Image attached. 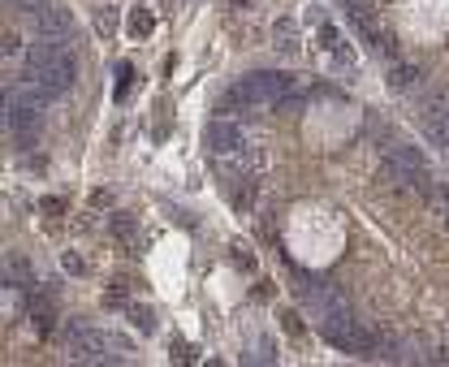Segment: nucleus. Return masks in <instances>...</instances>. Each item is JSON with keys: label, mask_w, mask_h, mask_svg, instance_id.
I'll return each mask as SVG.
<instances>
[{"label": "nucleus", "mask_w": 449, "mask_h": 367, "mask_svg": "<svg viewBox=\"0 0 449 367\" xmlns=\"http://www.w3.org/2000/svg\"><path fill=\"white\" fill-rule=\"evenodd\" d=\"M30 18H35V26H39V35L69 39V18H65L61 9H52L48 0H44V5H35V9H30Z\"/></svg>", "instance_id": "20e7f679"}, {"label": "nucleus", "mask_w": 449, "mask_h": 367, "mask_svg": "<svg viewBox=\"0 0 449 367\" xmlns=\"http://www.w3.org/2000/svg\"><path fill=\"white\" fill-rule=\"evenodd\" d=\"M130 324L143 328V332H152V328H156V311H152V307H130Z\"/></svg>", "instance_id": "6e6552de"}, {"label": "nucleus", "mask_w": 449, "mask_h": 367, "mask_svg": "<svg viewBox=\"0 0 449 367\" xmlns=\"http://www.w3.org/2000/svg\"><path fill=\"white\" fill-rule=\"evenodd\" d=\"M113 26H117V18H113L109 9H99V13H95V30H99V35H113Z\"/></svg>", "instance_id": "f8f14e48"}, {"label": "nucleus", "mask_w": 449, "mask_h": 367, "mask_svg": "<svg viewBox=\"0 0 449 367\" xmlns=\"http://www.w3.org/2000/svg\"><path fill=\"white\" fill-rule=\"evenodd\" d=\"M233 5H251V0H233Z\"/></svg>", "instance_id": "f3484780"}, {"label": "nucleus", "mask_w": 449, "mask_h": 367, "mask_svg": "<svg viewBox=\"0 0 449 367\" xmlns=\"http://www.w3.org/2000/svg\"><path fill=\"white\" fill-rule=\"evenodd\" d=\"M109 229L117 233L121 242H134V220L130 216H109Z\"/></svg>", "instance_id": "1a4fd4ad"}, {"label": "nucleus", "mask_w": 449, "mask_h": 367, "mask_svg": "<svg viewBox=\"0 0 449 367\" xmlns=\"http://www.w3.org/2000/svg\"><path fill=\"white\" fill-rule=\"evenodd\" d=\"M152 26H156V18H152L147 9H138V13L130 18V35H134V39H143V35H147Z\"/></svg>", "instance_id": "0eeeda50"}, {"label": "nucleus", "mask_w": 449, "mask_h": 367, "mask_svg": "<svg viewBox=\"0 0 449 367\" xmlns=\"http://www.w3.org/2000/svg\"><path fill=\"white\" fill-rule=\"evenodd\" d=\"M207 147H212V156H238L247 147V130L238 121H229V117H221V121L207 125Z\"/></svg>", "instance_id": "7ed1b4c3"}, {"label": "nucleus", "mask_w": 449, "mask_h": 367, "mask_svg": "<svg viewBox=\"0 0 449 367\" xmlns=\"http://www.w3.org/2000/svg\"><path fill=\"white\" fill-rule=\"evenodd\" d=\"M233 263H238V268H255V255L242 251V247H233Z\"/></svg>", "instance_id": "4468645a"}, {"label": "nucleus", "mask_w": 449, "mask_h": 367, "mask_svg": "<svg viewBox=\"0 0 449 367\" xmlns=\"http://www.w3.org/2000/svg\"><path fill=\"white\" fill-rule=\"evenodd\" d=\"M320 39H324V48L333 52V48L341 44V35H337V26H328V22H324V26H320Z\"/></svg>", "instance_id": "ddd939ff"}, {"label": "nucleus", "mask_w": 449, "mask_h": 367, "mask_svg": "<svg viewBox=\"0 0 449 367\" xmlns=\"http://www.w3.org/2000/svg\"><path fill=\"white\" fill-rule=\"evenodd\" d=\"M130 303V290H125V281H117L109 294H104V307H125Z\"/></svg>", "instance_id": "9d476101"}, {"label": "nucleus", "mask_w": 449, "mask_h": 367, "mask_svg": "<svg viewBox=\"0 0 449 367\" xmlns=\"http://www.w3.org/2000/svg\"><path fill=\"white\" fill-rule=\"evenodd\" d=\"M272 39H276V48H281V52H294V48H298L294 22H276V26H272Z\"/></svg>", "instance_id": "423d86ee"}, {"label": "nucleus", "mask_w": 449, "mask_h": 367, "mask_svg": "<svg viewBox=\"0 0 449 367\" xmlns=\"http://www.w3.org/2000/svg\"><path fill=\"white\" fill-rule=\"evenodd\" d=\"M436 208H441V216H445V229H449V186H445V190H436Z\"/></svg>", "instance_id": "dca6fc26"}, {"label": "nucleus", "mask_w": 449, "mask_h": 367, "mask_svg": "<svg viewBox=\"0 0 449 367\" xmlns=\"http://www.w3.org/2000/svg\"><path fill=\"white\" fill-rule=\"evenodd\" d=\"M65 268H69V273H87V259L69 251V255H65Z\"/></svg>", "instance_id": "2eb2a0df"}, {"label": "nucleus", "mask_w": 449, "mask_h": 367, "mask_svg": "<svg viewBox=\"0 0 449 367\" xmlns=\"http://www.w3.org/2000/svg\"><path fill=\"white\" fill-rule=\"evenodd\" d=\"M104 354H109V337L99 328H82V324L69 328V359L74 363H99Z\"/></svg>", "instance_id": "f03ea898"}, {"label": "nucleus", "mask_w": 449, "mask_h": 367, "mask_svg": "<svg viewBox=\"0 0 449 367\" xmlns=\"http://www.w3.org/2000/svg\"><path fill=\"white\" fill-rule=\"evenodd\" d=\"M294 74L285 70H264V74H251L242 78L233 91H229V104H247V108H259V104H281V99L294 95Z\"/></svg>", "instance_id": "f257e3e1"}, {"label": "nucleus", "mask_w": 449, "mask_h": 367, "mask_svg": "<svg viewBox=\"0 0 449 367\" xmlns=\"http://www.w3.org/2000/svg\"><path fill=\"white\" fill-rule=\"evenodd\" d=\"M414 82H424V74L414 70L410 61H393V65H389V87H393V91H410Z\"/></svg>", "instance_id": "39448f33"}, {"label": "nucleus", "mask_w": 449, "mask_h": 367, "mask_svg": "<svg viewBox=\"0 0 449 367\" xmlns=\"http://www.w3.org/2000/svg\"><path fill=\"white\" fill-rule=\"evenodd\" d=\"M30 324H35V332H48V328H52V311H48V307H35V311H30Z\"/></svg>", "instance_id": "9b49d317"}]
</instances>
